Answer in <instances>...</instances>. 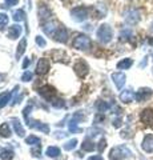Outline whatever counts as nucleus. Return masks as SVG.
Listing matches in <instances>:
<instances>
[{
  "label": "nucleus",
  "mask_w": 153,
  "mask_h": 160,
  "mask_svg": "<svg viewBox=\"0 0 153 160\" xmlns=\"http://www.w3.org/2000/svg\"><path fill=\"white\" fill-rule=\"evenodd\" d=\"M132 156H133L132 151L127 146H124V144L113 147L109 152L111 160H122V159H128V158H132Z\"/></svg>",
  "instance_id": "f257e3e1"
},
{
  "label": "nucleus",
  "mask_w": 153,
  "mask_h": 160,
  "mask_svg": "<svg viewBox=\"0 0 153 160\" xmlns=\"http://www.w3.org/2000/svg\"><path fill=\"white\" fill-rule=\"evenodd\" d=\"M97 38L98 40H100L101 43H109L112 38H113V31H112V28L108 26V24H101L100 27H98L97 29Z\"/></svg>",
  "instance_id": "f03ea898"
},
{
  "label": "nucleus",
  "mask_w": 153,
  "mask_h": 160,
  "mask_svg": "<svg viewBox=\"0 0 153 160\" xmlns=\"http://www.w3.org/2000/svg\"><path fill=\"white\" fill-rule=\"evenodd\" d=\"M73 47L77 49H88L91 47V40L85 35H79V36L73 40Z\"/></svg>",
  "instance_id": "7ed1b4c3"
},
{
  "label": "nucleus",
  "mask_w": 153,
  "mask_h": 160,
  "mask_svg": "<svg viewBox=\"0 0 153 160\" xmlns=\"http://www.w3.org/2000/svg\"><path fill=\"white\" fill-rule=\"evenodd\" d=\"M152 95H153V89H152V88L142 87V88H140L139 91L135 93V99H136L139 103H142V102H145V100L149 99Z\"/></svg>",
  "instance_id": "20e7f679"
},
{
  "label": "nucleus",
  "mask_w": 153,
  "mask_h": 160,
  "mask_svg": "<svg viewBox=\"0 0 153 160\" xmlns=\"http://www.w3.org/2000/svg\"><path fill=\"white\" fill-rule=\"evenodd\" d=\"M140 12L137 11V9H129L127 13H125V22L128 24H131V26H135V24H137L140 22Z\"/></svg>",
  "instance_id": "39448f33"
},
{
  "label": "nucleus",
  "mask_w": 153,
  "mask_h": 160,
  "mask_svg": "<svg viewBox=\"0 0 153 160\" xmlns=\"http://www.w3.org/2000/svg\"><path fill=\"white\" fill-rule=\"evenodd\" d=\"M72 16L76 22H84L88 18V11L84 7H76L72 9Z\"/></svg>",
  "instance_id": "423d86ee"
},
{
  "label": "nucleus",
  "mask_w": 153,
  "mask_h": 160,
  "mask_svg": "<svg viewBox=\"0 0 153 160\" xmlns=\"http://www.w3.org/2000/svg\"><path fill=\"white\" fill-rule=\"evenodd\" d=\"M140 120L146 126H153V109L145 108L140 115Z\"/></svg>",
  "instance_id": "0eeeda50"
},
{
  "label": "nucleus",
  "mask_w": 153,
  "mask_h": 160,
  "mask_svg": "<svg viewBox=\"0 0 153 160\" xmlns=\"http://www.w3.org/2000/svg\"><path fill=\"white\" fill-rule=\"evenodd\" d=\"M112 80H113V83H115L116 88L121 89L122 87H124V84H125L127 76L122 72H115V73H112Z\"/></svg>",
  "instance_id": "6e6552de"
},
{
  "label": "nucleus",
  "mask_w": 153,
  "mask_h": 160,
  "mask_svg": "<svg viewBox=\"0 0 153 160\" xmlns=\"http://www.w3.org/2000/svg\"><path fill=\"white\" fill-rule=\"evenodd\" d=\"M141 148L144 149L146 153H153V135H146V136L142 139L141 143Z\"/></svg>",
  "instance_id": "1a4fd4ad"
},
{
  "label": "nucleus",
  "mask_w": 153,
  "mask_h": 160,
  "mask_svg": "<svg viewBox=\"0 0 153 160\" xmlns=\"http://www.w3.org/2000/svg\"><path fill=\"white\" fill-rule=\"evenodd\" d=\"M39 93H40L44 99H47V100H49V102H52L53 96H55V89H53L51 86H45V87H43V88L39 89Z\"/></svg>",
  "instance_id": "9d476101"
},
{
  "label": "nucleus",
  "mask_w": 153,
  "mask_h": 160,
  "mask_svg": "<svg viewBox=\"0 0 153 160\" xmlns=\"http://www.w3.org/2000/svg\"><path fill=\"white\" fill-rule=\"evenodd\" d=\"M73 69H75V72L79 75V76L83 78V76H85V75L88 73V69H89V68H88L85 62H79L77 64H75Z\"/></svg>",
  "instance_id": "9b49d317"
},
{
  "label": "nucleus",
  "mask_w": 153,
  "mask_h": 160,
  "mask_svg": "<svg viewBox=\"0 0 153 160\" xmlns=\"http://www.w3.org/2000/svg\"><path fill=\"white\" fill-rule=\"evenodd\" d=\"M53 38H55L57 42H61V43H65L67 39H68V33H67V29L64 27H57L55 35H53Z\"/></svg>",
  "instance_id": "f8f14e48"
},
{
  "label": "nucleus",
  "mask_w": 153,
  "mask_h": 160,
  "mask_svg": "<svg viewBox=\"0 0 153 160\" xmlns=\"http://www.w3.org/2000/svg\"><path fill=\"white\" fill-rule=\"evenodd\" d=\"M48 69H49V62H48V59H40L39 60V63H37V73L39 75H44V73H47L48 72Z\"/></svg>",
  "instance_id": "ddd939ff"
},
{
  "label": "nucleus",
  "mask_w": 153,
  "mask_h": 160,
  "mask_svg": "<svg viewBox=\"0 0 153 160\" xmlns=\"http://www.w3.org/2000/svg\"><path fill=\"white\" fill-rule=\"evenodd\" d=\"M135 99V93H133L132 89H125L120 93V100L122 103H131Z\"/></svg>",
  "instance_id": "4468645a"
},
{
  "label": "nucleus",
  "mask_w": 153,
  "mask_h": 160,
  "mask_svg": "<svg viewBox=\"0 0 153 160\" xmlns=\"http://www.w3.org/2000/svg\"><path fill=\"white\" fill-rule=\"evenodd\" d=\"M20 33H22V27H20V26H12V27L8 28L7 36H8L9 39H17Z\"/></svg>",
  "instance_id": "2eb2a0df"
},
{
  "label": "nucleus",
  "mask_w": 153,
  "mask_h": 160,
  "mask_svg": "<svg viewBox=\"0 0 153 160\" xmlns=\"http://www.w3.org/2000/svg\"><path fill=\"white\" fill-rule=\"evenodd\" d=\"M81 149L83 151H87V152H91L93 149H96V146H95V143H93V140L87 138L81 144Z\"/></svg>",
  "instance_id": "dca6fc26"
},
{
  "label": "nucleus",
  "mask_w": 153,
  "mask_h": 160,
  "mask_svg": "<svg viewBox=\"0 0 153 160\" xmlns=\"http://www.w3.org/2000/svg\"><path fill=\"white\" fill-rule=\"evenodd\" d=\"M12 126H13V128H15V132L17 133V136L23 138V136H24V133H26V131H24V128H23V126H22V123L19 122L17 119H13V120H12Z\"/></svg>",
  "instance_id": "f3484780"
},
{
  "label": "nucleus",
  "mask_w": 153,
  "mask_h": 160,
  "mask_svg": "<svg viewBox=\"0 0 153 160\" xmlns=\"http://www.w3.org/2000/svg\"><path fill=\"white\" fill-rule=\"evenodd\" d=\"M0 159L2 160H12L13 159V151L9 148H2L0 149Z\"/></svg>",
  "instance_id": "a211bd4d"
},
{
  "label": "nucleus",
  "mask_w": 153,
  "mask_h": 160,
  "mask_svg": "<svg viewBox=\"0 0 153 160\" xmlns=\"http://www.w3.org/2000/svg\"><path fill=\"white\" fill-rule=\"evenodd\" d=\"M132 64H133L132 59H129V58L122 59V60H120V62L117 63V69H128V68L132 67Z\"/></svg>",
  "instance_id": "6ab92c4d"
},
{
  "label": "nucleus",
  "mask_w": 153,
  "mask_h": 160,
  "mask_svg": "<svg viewBox=\"0 0 153 160\" xmlns=\"http://www.w3.org/2000/svg\"><path fill=\"white\" fill-rule=\"evenodd\" d=\"M56 29H57V27H55V24L51 23V22H49V23H45V24L43 26V31L45 32L48 36H51V35L53 36V35H55V32H56Z\"/></svg>",
  "instance_id": "aec40b11"
},
{
  "label": "nucleus",
  "mask_w": 153,
  "mask_h": 160,
  "mask_svg": "<svg viewBox=\"0 0 153 160\" xmlns=\"http://www.w3.org/2000/svg\"><path fill=\"white\" fill-rule=\"evenodd\" d=\"M9 99H11V92H2L0 93V108H3V107H6L8 102H9Z\"/></svg>",
  "instance_id": "412c9836"
},
{
  "label": "nucleus",
  "mask_w": 153,
  "mask_h": 160,
  "mask_svg": "<svg viewBox=\"0 0 153 160\" xmlns=\"http://www.w3.org/2000/svg\"><path fill=\"white\" fill-rule=\"evenodd\" d=\"M0 136L2 138H9L11 136V128H9L8 123H3L0 126Z\"/></svg>",
  "instance_id": "4be33fe9"
},
{
  "label": "nucleus",
  "mask_w": 153,
  "mask_h": 160,
  "mask_svg": "<svg viewBox=\"0 0 153 160\" xmlns=\"http://www.w3.org/2000/svg\"><path fill=\"white\" fill-rule=\"evenodd\" d=\"M109 108H111V106L107 102H104V100H98V102L96 103V109H97L98 112H101V113L108 111Z\"/></svg>",
  "instance_id": "5701e85b"
},
{
  "label": "nucleus",
  "mask_w": 153,
  "mask_h": 160,
  "mask_svg": "<svg viewBox=\"0 0 153 160\" xmlns=\"http://www.w3.org/2000/svg\"><path fill=\"white\" fill-rule=\"evenodd\" d=\"M45 155L48 158H57L60 155V148L57 147H48L47 151H45Z\"/></svg>",
  "instance_id": "b1692460"
},
{
  "label": "nucleus",
  "mask_w": 153,
  "mask_h": 160,
  "mask_svg": "<svg viewBox=\"0 0 153 160\" xmlns=\"http://www.w3.org/2000/svg\"><path fill=\"white\" fill-rule=\"evenodd\" d=\"M26 46H27V40L26 39H22L20 43H19V46H17V51H16V58L17 59L24 53V51H26Z\"/></svg>",
  "instance_id": "393cba45"
},
{
  "label": "nucleus",
  "mask_w": 153,
  "mask_h": 160,
  "mask_svg": "<svg viewBox=\"0 0 153 160\" xmlns=\"http://www.w3.org/2000/svg\"><path fill=\"white\" fill-rule=\"evenodd\" d=\"M26 143L29 144V146H40V139L35 136V135H31V136L26 139Z\"/></svg>",
  "instance_id": "a878e982"
},
{
  "label": "nucleus",
  "mask_w": 153,
  "mask_h": 160,
  "mask_svg": "<svg viewBox=\"0 0 153 160\" xmlns=\"http://www.w3.org/2000/svg\"><path fill=\"white\" fill-rule=\"evenodd\" d=\"M12 15H13L15 22H22V20L26 19V13H24L23 9H17V11H15Z\"/></svg>",
  "instance_id": "bb28decb"
},
{
  "label": "nucleus",
  "mask_w": 153,
  "mask_h": 160,
  "mask_svg": "<svg viewBox=\"0 0 153 160\" xmlns=\"http://www.w3.org/2000/svg\"><path fill=\"white\" fill-rule=\"evenodd\" d=\"M76 146H77V140L76 139H72V140H68V142L63 146V148L65 149V151H72V149L75 148Z\"/></svg>",
  "instance_id": "cd10ccee"
},
{
  "label": "nucleus",
  "mask_w": 153,
  "mask_h": 160,
  "mask_svg": "<svg viewBox=\"0 0 153 160\" xmlns=\"http://www.w3.org/2000/svg\"><path fill=\"white\" fill-rule=\"evenodd\" d=\"M132 38V31L131 29H122L120 32V40L121 42H127V40H129Z\"/></svg>",
  "instance_id": "c85d7f7f"
},
{
  "label": "nucleus",
  "mask_w": 153,
  "mask_h": 160,
  "mask_svg": "<svg viewBox=\"0 0 153 160\" xmlns=\"http://www.w3.org/2000/svg\"><path fill=\"white\" fill-rule=\"evenodd\" d=\"M77 124H79V122L76 119H71V122H69V124H68V128H69V131L72 132V133H75V132H79L80 129H79V127H77Z\"/></svg>",
  "instance_id": "c756f323"
},
{
  "label": "nucleus",
  "mask_w": 153,
  "mask_h": 160,
  "mask_svg": "<svg viewBox=\"0 0 153 160\" xmlns=\"http://www.w3.org/2000/svg\"><path fill=\"white\" fill-rule=\"evenodd\" d=\"M19 91H20V88L16 87L13 89V98H12V106H15V104H17L19 102L22 100V95H19Z\"/></svg>",
  "instance_id": "7c9ffc66"
},
{
  "label": "nucleus",
  "mask_w": 153,
  "mask_h": 160,
  "mask_svg": "<svg viewBox=\"0 0 153 160\" xmlns=\"http://www.w3.org/2000/svg\"><path fill=\"white\" fill-rule=\"evenodd\" d=\"M51 103H52V106L56 107V108H61V107L65 106V103H64L63 99H53Z\"/></svg>",
  "instance_id": "2f4dec72"
},
{
  "label": "nucleus",
  "mask_w": 153,
  "mask_h": 160,
  "mask_svg": "<svg viewBox=\"0 0 153 160\" xmlns=\"http://www.w3.org/2000/svg\"><path fill=\"white\" fill-rule=\"evenodd\" d=\"M8 24V16L6 13H0V27H4Z\"/></svg>",
  "instance_id": "473e14b6"
},
{
  "label": "nucleus",
  "mask_w": 153,
  "mask_h": 160,
  "mask_svg": "<svg viewBox=\"0 0 153 160\" xmlns=\"http://www.w3.org/2000/svg\"><path fill=\"white\" fill-rule=\"evenodd\" d=\"M105 147H107V140H105V139H101V140H100V143H98V146H97L98 152H103Z\"/></svg>",
  "instance_id": "72a5a7b5"
},
{
  "label": "nucleus",
  "mask_w": 153,
  "mask_h": 160,
  "mask_svg": "<svg viewBox=\"0 0 153 160\" xmlns=\"http://www.w3.org/2000/svg\"><path fill=\"white\" fill-rule=\"evenodd\" d=\"M31 153H32V156H40V153H41V149H40V146H36L35 148H32L31 149Z\"/></svg>",
  "instance_id": "f704fd0d"
},
{
  "label": "nucleus",
  "mask_w": 153,
  "mask_h": 160,
  "mask_svg": "<svg viewBox=\"0 0 153 160\" xmlns=\"http://www.w3.org/2000/svg\"><path fill=\"white\" fill-rule=\"evenodd\" d=\"M37 129H39V131H41V132H44V133L49 132V127L47 126V124H44V123H40V126L37 127Z\"/></svg>",
  "instance_id": "c9c22d12"
},
{
  "label": "nucleus",
  "mask_w": 153,
  "mask_h": 160,
  "mask_svg": "<svg viewBox=\"0 0 153 160\" xmlns=\"http://www.w3.org/2000/svg\"><path fill=\"white\" fill-rule=\"evenodd\" d=\"M121 126H122V120H121V118L113 119V127H115V128H120Z\"/></svg>",
  "instance_id": "e433bc0d"
},
{
  "label": "nucleus",
  "mask_w": 153,
  "mask_h": 160,
  "mask_svg": "<svg viewBox=\"0 0 153 160\" xmlns=\"http://www.w3.org/2000/svg\"><path fill=\"white\" fill-rule=\"evenodd\" d=\"M32 76H33L32 72H28V71H27V72L22 76V80H23V82H29V80L32 79Z\"/></svg>",
  "instance_id": "4c0bfd02"
},
{
  "label": "nucleus",
  "mask_w": 153,
  "mask_h": 160,
  "mask_svg": "<svg viewBox=\"0 0 153 160\" xmlns=\"http://www.w3.org/2000/svg\"><path fill=\"white\" fill-rule=\"evenodd\" d=\"M104 120H105V116L101 112H98L95 116V123H100V122H104Z\"/></svg>",
  "instance_id": "58836bf2"
},
{
  "label": "nucleus",
  "mask_w": 153,
  "mask_h": 160,
  "mask_svg": "<svg viewBox=\"0 0 153 160\" xmlns=\"http://www.w3.org/2000/svg\"><path fill=\"white\" fill-rule=\"evenodd\" d=\"M36 43L39 44V46H41V47L45 46V40H44L41 36H37V38H36Z\"/></svg>",
  "instance_id": "ea45409f"
},
{
  "label": "nucleus",
  "mask_w": 153,
  "mask_h": 160,
  "mask_svg": "<svg viewBox=\"0 0 153 160\" xmlns=\"http://www.w3.org/2000/svg\"><path fill=\"white\" fill-rule=\"evenodd\" d=\"M19 0H6V4L8 7H11V6H16Z\"/></svg>",
  "instance_id": "a19ab883"
},
{
  "label": "nucleus",
  "mask_w": 153,
  "mask_h": 160,
  "mask_svg": "<svg viewBox=\"0 0 153 160\" xmlns=\"http://www.w3.org/2000/svg\"><path fill=\"white\" fill-rule=\"evenodd\" d=\"M88 160H103V156H100V155H95V156L88 158Z\"/></svg>",
  "instance_id": "79ce46f5"
},
{
  "label": "nucleus",
  "mask_w": 153,
  "mask_h": 160,
  "mask_svg": "<svg viewBox=\"0 0 153 160\" xmlns=\"http://www.w3.org/2000/svg\"><path fill=\"white\" fill-rule=\"evenodd\" d=\"M57 135H55V136L57 138V139H60V138H65L68 133H65V132H56Z\"/></svg>",
  "instance_id": "37998d69"
},
{
  "label": "nucleus",
  "mask_w": 153,
  "mask_h": 160,
  "mask_svg": "<svg viewBox=\"0 0 153 160\" xmlns=\"http://www.w3.org/2000/svg\"><path fill=\"white\" fill-rule=\"evenodd\" d=\"M29 63H31V59H26V60H24V63H23V68L26 69V68L28 67V64H29Z\"/></svg>",
  "instance_id": "c03bdc74"
},
{
  "label": "nucleus",
  "mask_w": 153,
  "mask_h": 160,
  "mask_svg": "<svg viewBox=\"0 0 153 160\" xmlns=\"http://www.w3.org/2000/svg\"><path fill=\"white\" fill-rule=\"evenodd\" d=\"M148 43H149V46H153V38L152 39H148Z\"/></svg>",
  "instance_id": "a18cd8bd"
},
{
  "label": "nucleus",
  "mask_w": 153,
  "mask_h": 160,
  "mask_svg": "<svg viewBox=\"0 0 153 160\" xmlns=\"http://www.w3.org/2000/svg\"><path fill=\"white\" fill-rule=\"evenodd\" d=\"M151 31L153 32V23H152V26H151Z\"/></svg>",
  "instance_id": "49530a36"
}]
</instances>
